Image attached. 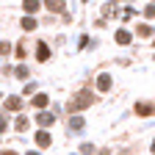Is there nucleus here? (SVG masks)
Instances as JSON below:
<instances>
[{
  "label": "nucleus",
  "mask_w": 155,
  "mask_h": 155,
  "mask_svg": "<svg viewBox=\"0 0 155 155\" xmlns=\"http://www.w3.org/2000/svg\"><path fill=\"white\" fill-rule=\"evenodd\" d=\"M97 89H100V91H108L111 89V75H100V78H97Z\"/></svg>",
  "instance_id": "0eeeda50"
},
{
  "label": "nucleus",
  "mask_w": 155,
  "mask_h": 155,
  "mask_svg": "<svg viewBox=\"0 0 155 155\" xmlns=\"http://www.w3.org/2000/svg\"><path fill=\"white\" fill-rule=\"evenodd\" d=\"M36 122H39V125H42V127H50V125L55 122V116H53V114H47V111H42V114H39V116H36Z\"/></svg>",
  "instance_id": "7ed1b4c3"
},
{
  "label": "nucleus",
  "mask_w": 155,
  "mask_h": 155,
  "mask_svg": "<svg viewBox=\"0 0 155 155\" xmlns=\"http://www.w3.org/2000/svg\"><path fill=\"white\" fill-rule=\"evenodd\" d=\"M25 11H28V14L39 11V0H25Z\"/></svg>",
  "instance_id": "f8f14e48"
},
{
  "label": "nucleus",
  "mask_w": 155,
  "mask_h": 155,
  "mask_svg": "<svg viewBox=\"0 0 155 155\" xmlns=\"http://www.w3.org/2000/svg\"><path fill=\"white\" fill-rule=\"evenodd\" d=\"M150 150H152V152H155V141H152V147H150Z\"/></svg>",
  "instance_id": "5701e85b"
},
{
  "label": "nucleus",
  "mask_w": 155,
  "mask_h": 155,
  "mask_svg": "<svg viewBox=\"0 0 155 155\" xmlns=\"http://www.w3.org/2000/svg\"><path fill=\"white\" fill-rule=\"evenodd\" d=\"M139 36H150V25H139Z\"/></svg>",
  "instance_id": "6ab92c4d"
},
{
  "label": "nucleus",
  "mask_w": 155,
  "mask_h": 155,
  "mask_svg": "<svg viewBox=\"0 0 155 155\" xmlns=\"http://www.w3.org/2000/svg\"><path fill=\"white\" fill-rule=\"evenodd\" d=\"M91 103H94V94H91V91H78L72 100L67 103V108H69V114H72V111H83V108H89Z\"/></svg>",
  "instance_id": "f257e3e1"
},
{
  "label": "nucleus",
  "mask_w": 155,
  "mask_h": 155,
  "mask_svg": "<svg viewBox=\"0 0 155 155\" xmlns=\"http://www.w3.org/2000/svg\"><path fill=\"white\" fill-rule=\"evenodd\" d=\"M116 42L119 45H130V33L127 31H116Z\"/></svg>",
  "instance_id": "9b49d317"
},
{
  "label": "nucleus",
  "mask_w": 155,
  "mask_h": 155,
  "mask_svg": "<svg viewBox=\"0 0 155 155\" xmlns=\"http://www.w3.org/2000/svg\"><path fill=\"white\" fill-rule=\"evenodd\" d=\"M144 14H147V17H155V3H150V6L144 8Z\"/></svg>",
  "instance_id": "aec40b11"
},
{
  "label": "nucleus",
  "mask_w": 155,
  "mask_h": 155,
  "mask_svg": "<svg viewBox=\"0 0 155 155\" xmlns=\"http://www.w3.org/2000/svg\"><path fill=\"white\" fill-rule=\"evenodd\" d=\"M100 155H111V152H108V150H103V152H100Z\"/></svg>",
  "instance_id": "4be33fe9"
},
{
  "label": "nucleus",
  "mask_w": 155,
  "mask_h": 155,
  "mask_svg": "<svg viewBox=\"0 0 155 155\" xmlns=\"http://www.w3.org/2000/svg\"><path fill=\"white\" fill-rule=\"evenodd\" d=\"M6 108L8 111H19V108H22V100H19L17 94H11V97H6Z\"/></svg>",
  "instance_id": "20e7f679"
},
{
  "label": "nucleus",
  "mask_w": 155,
  "mask_h": 155,
  "mask_svg": "<svg viewBox=\"0 0 155 155\" xmlns=\"http://www.w3.org/2000/svg\"><path fill=\"white\" fill-rule=\"evenodd\" d=\"M0 53H3V58H6V55L11 53V47H8V42H3V45H0Z\"/></svg>",
  "instance_id": "a211bd4d"
},
{
  "label": "nucleus",
  "mask_w": 155,
  "mask_h": 155,
  "mask_svg": "<svg viewBox=\"0 0 155 155\" xmlns=\"http://www.w3.org/2000/svg\"><path fill=\"white\" fill-rule=\"evenodd\" d=\"M83 125H86V122L81 119V116H72V119H69V130H75V133H81Z\"/></svg>",
  "instance_id": "1a4fd4ad"
},
{
  "label": "nucleus",
  "mask_w": 155,
  "mask_h": 155,
  "mask_svg": "<svg viewBox=\"0 0 155 155\" xmlns=\"http://www.w3.org/2000/svg\"><path fill=\"white\" fill-rule=\"evenodd\" d=\"M36 91V83H25V94H33Z\"/></svg>",
  "instance_id": "412c9836"
},
{
  "label": "nucleus",
  "mask_w": 155,
  "mask_h": 155,
  "mask_svg": "<svg viewBox=\"0 0 155 155\" xmlns=\"http://www.w3.org/2000/svg\"><path fill=\"white\" fill-rule=\"evenodd\" d=\"M28 155H39V152H28Z\"/></svg>",
  "instance_id": "b1692460"
},
{
  "label": "nucleus",
  "mask_w": 155,
  "mask_h": 155,
  "mask_svg": "<svg viewBox=\"0 0 155 155\" xmlns=\"http://www.w3.org/2000/svg\"><path fill=\"white\" fill-rule=\"evenodd\" d=\"M45 6H47L50 11H64V8H67L64 0H45Z\"/></svg>",
  "instance_id": "39448f33"
},
{
  "label": "nucleus",
  "mask_w": 155,
  "mask_h": 155,
  "mask_svg": "<svg viewBox=\"0 0 155 155\" xmlns=\"http://www.w3.org/2000/svg\"><path fill=\"white\" fill-rule=\"evenodd\" d=\"M36 144H39V147H50V133H47V130L36 133Z\"/></svg>",
  "instance_id": "6e6552de"
},
{
  "label": "nucleus",
  "mask_w": 155,
  "mask_h": 155,
  "mask_svg": "<svg viewBox=\"0 0 155 155\" xmlns=\"http://www.w3.org/2000/svg\"><path fill=\"white\" fill-rule=\"evenodd\" d=\"M17 130H28V116H19L17 119Z\"/></svg>",
  "instance_id": "4468645a"
},
{
  "label": "nucleus",
  "mask_w": 155,
  "mask_h": 155,
  "mask_svg": "<svg viewBox=\"0 0 155 155\" xmlns=\"http://www.w3.org/2000/svg\"><path fill=\"white\" fill-rule=\"evenodd\" d=\"M36 55H39V61H47V58H50V47H47L45 42H39V47H36Z\"/></svg>",
  "instance_id": "423d86ee"
},
{
  "label": "nucleus",
  "mask_w": 155,
  "mask_h": 155,
  "mask_svg": "<svg viewBox=\"0 0 155 155\" xmlns=\"http://www.w3.org/2000/svg\"><path fill=\"white\" fill-rule=\"evenodd\" d=\"M47 103H50V100H47V94H36V97H33V105H36V108H45Z\"/></svg>",
  "instance_id": "9d476101"
},
{
  "label": "nucleus",
  "mask_w": 155,
  "mask_h": 155,
  "mask_svg": "<svg viewBox=\"0 0 155 155\" xmlns=\"http://www.w3.org/2000/svg\"><path fill=\"white\" fill-rule=\"evenodd\" d=\"M81 152H83V155H91V152H94V144H89V141L81 144Z\"/></svg>",
  "instance_id": "2eb2a0df"
},
{
  "label": "nucleus",
  "mask_w": 155,
  "mask_h": 155,
  "mask_svg": "<svg viewBox=\"0 0 155 155\" xmlns=\"http://www.w3.org/2000/svg\"><path fill=\"white\" fill-rule=\"evenodd\" d=\"M152 3H155V0H152Z\"/></svg>",
  "instance_id": "a878e982"
},
{
  "label": "nucleus",
  "mask_w": 155,
  "mask_h": 155,
  "mask_svg": "<svg viewBox=\"0 0 155 155\" xmlns=\"http://www.w3.org/2000/svg\"><path fill=\"white\" fill-rule=\"evenodd\" d=\"M3 155H14V152H3Z\"/></svg>",
  "instance_id": "393cba45"
},
{
  "label": "nucleus",
  "mask_w": 155,
  "mask_h": 155,
  "mask_svg": "<svg viewBox=\"0 0 155 155\" xmlns=\"http://www.w3.org/2000/svg\"><path fill=\"white\" fill-rule=\"evenodd\" d=\"M17 58H25V42L17 45Z\"/></svg>",
  "instance_id": "f3484780"
},
{
  "label": "nucleus",
  "mask_w": 155,
  "mask_h": 155,
  "mask_svg": "<svg viewBox=\"0 0 155 155\" xmlns=\"http://www.w3.org/2000/svg\"><path fill=\"white\" fill-rule=\"evenodd\" d=\"M17 78H28V67H25V64L17 67Z\"/></svg>",
  "instance_id": "dca6fc26"
},
{
  "label": "nucleus",
  "mask_w": 155,
  "mask_h": 155,
  "mask_svg": "<svg viewBox=\"0 0 155 155\" xmlns=\"http://www.w3.org/2000/svg\"><path fill=\"white\" fill-rule=\"evenodd\" d=\"M22 28H25V31H33V28H36V19H33V17H25V19H22Z\"/></svg>",
  "instance_id": "ddd939ff"
},
{
  "label": "nucleus",
  "mask_w": 155,
  "mask_h": 155,
  "mask_svg": "<svg viewBox=\"0 0 155 155\" xmlns=\"http://www.w3.org/2000/svg\"><path fill=\"white\" fill-rule=\"evenodd\" d=\"M136 114H139V116H152L155 114V105L152 103H136Z\"/></svg>",
  "instance_id": "f03ea898"
}]
</instances>
